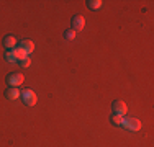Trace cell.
Masks as SVG:
<instances>
[{"instance_id": "6da1fadb", "label": "cell", "mask_w": 154, "mask_h": 147, "mask_svg": "<svg viewBox=\"0 0 154 147\" xmlns=\"http://www.w3.org/2000/svg\"><path fill=\"white\" fill-rule=\"evenodd\" d=\"M21 100H23V103L26 106H35L36 101H38V97H36V93L31 90V88H25L23 92L20 93Z\"/></svg>"}, {"instance_id": "7a4b0ae2", "label": "cell", "mask_w": 154, "mask_h": 147, "mask_svg": "<svg viewBox=\"0 0 154 147\" xmlns=\"http://www.w3.org/2000/svg\"><path fill=\"white\" fill-rule=\"evenodd\" d=\"M122 126L128 131H139L141 129V121L138 118H123Z\"/></svg>"}, {"instance_id": "8992f818", "label": "cell", "mask_w": 154, "mask_h": 147, "mask_svg": "<svg viewBox=\"0 0 154 147\" xmlns=\"http://www.w3.org/2000/svg\"><path fill=\"white\" fill-rule=\"evenodd\" d=\"M3 46H5L8 51L15 49V47L18 46V41H17V38H15L13 34H8V36H5V38H3Z\"/></svg>"}, {"instance_id": "30bf717a", "label": "cell", "mask_w": 154, "mask_h": 147, "mask_svg": "<svg viewBox=\"0 0 154 147\" xmlns=\"http://www.w3.org/2000/svg\"><path fill=\"white\" fill-rule=\"evenodd\" d=\"M102 0H89L87 2V7H89L90 10H98V8H102Z\"/></svg>"}, {"instance_id": "277c9868", "label": "cell", "mask_w": 154, "mask_h": 147, "mask_svg": "<svg viewBox=\"0 0 154 147\" xmlns=\"http://www.w3.org/2000/svg\"><path fill=\"white\" fill-rule=\"evenodd\" d=\"M112 108H113V113H115V115H120V116H125V115H126V111H128L126 103L122 101V100H115V101H113V105H112Z\"/></svg>"}, {"instance_id": "52a82bcc", "label": "cell", "mask_w": 154, "mask_h": 147, "mask_svg": "<svg viewBox=\"0 0 154 147\" xmlns=\"http://www.w3.org/2000/svg\"><path fill=\"white\" fill-rule=\"evenodd\" d=\"M20 93H21V92L18 90L17 87H8L3 95L7 97V100H18V98H20Z\"/></svg>"}, {"instance_id": "4fadbf2b", "label": "cell", "mask_w": 154, "mask_h": 147, "mask_svg": "<svg viewBox=\"0 0 154 147\" xmlns=\"http://www.w3.org/2000/svg\"><path fill=\"white\" fill-rule=\"evenodd\" d=\"M64 38H66V39H69V41H72V39L75 38V31H72V29H66Z\"/></svg>"}, {"instance_id": "5b68a950", "label": "cell", "mask_w": 154, "mask_h": 147, "mask_svg": "<svg viewBox=\"0 0 154 147\" xmlns=\"http://www.w3.org/2000/svg\"><path fill=\"white\" fill-rule=\"evenodd\" d=\"M84 26H85V20H84L82 15H74L72 18V31H82Z\"/></svg>"}, {"instance_id": "7c38bea8", "label": "cell", "mask_w": 154, "mask_h": 147, "mask_svg": "<svg viewBox=\"0 0 154 147\" xmlns=\"http://www.w3.org/2000/svg\"><path fill=\"white\" fill-rule=\"evenodd\" d=\"M5 61L10 62V64H15V62H17L15 56H13V51H7V52H5Z\"/></svg>"}, {"instance_id": "8fae6325", "label": "cell", "mask_w": 154, "mask_h": 147, "mask_svg": "<svg viewBox=\"0 0 154 147\" xmlns=\"http://www.w3.org/2000/svg\"><path fill=\"white\" fill-rule=\"evenodd\" d=\"M123 118H125V116H120V115H115V113H113V115L110 116V121H112L113 126H122Z\"/></svg>"}, {"instance_id": "ba28073f", "label": "cell", "mask_w": 154, "mask_h": 147, "mask_svg": "<svg viewBox=\"0 0 154 147\" xmlns=\"http://www.w3.org/2000/svg\"><path fill=\"white\" fill-rule=\"evenodd\" d=\"M18 47H21V49H23L25 52L28 54V56H30V54L33 52V51H35V44H33L31 39H23V41H21L20 44H18Z\"/></svg>"}, {"instance_id": "9c48e42d", "label": "cell", "mask_w": 154, "mask_h": 147, "mask_svg": "<svg viewBox=\"0 0 154 147\" xmlns=\"http://www.w3.org/2000/svg\"><path fill=\"white\" fill-rule=\"evenodd\" d=\"M12 51H13V56H15L17 62H21V61H23L25 57H28V54L25 52V51L21 49V47H18V46L15 47V49H12Z\"/></svg>"}, {"instance_id": "5bb4252c", "label": "cell", "mask_w": 154, "mask_h": 147, "mask_svg": "<svg viewBox=\"0 0 154 147\" xmlns=\"http://www.w3.org/2000/svg\"><path fill=\"white\" fill-rule=\"evenodd\" d=\"M30 64H31V59H30V57H25V59H23V61H21V62H20V65H21V67H23V69H26V67H30Z\"/></svg>"}, {"instance_id": "3957f363", "label": "cell", "mask_w": 154, "mask_h": 147, "mask_svg": "<svg viewBox=\"0 0 154 147\" xmlns=\"http://www.w3.org/2000/svg\"><path fill=\"white\" fill-rule=\"evenodd\" d=\"M25 82V77L21 72H13V74H8L7 75V83L8 87H18Z\"/></svg>"}]
</instances>
